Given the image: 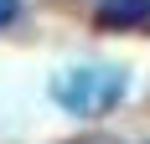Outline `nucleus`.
<instances>
[{"label":"nucleus","instance_id":"2","mask_svg":"<svg viewBox=\"0 0 150 144\" xmlns=\"http://www.w3.org/2000/svg\"><path fill=\"white\" fill-rule=\"evenodd\" d=\"M98 26H109V31L150 26V0H98Z\"/></svg>","mask_w":150,"mask_h":144},{"label":"nucleus","instance_id":"3","mask_svg":"<svg viewBox=\"0 0 150 144\" xmlns=\"http://www.w3.org/2000/svg\"><path fill=\"white\" fill-rule=\"evenodd\" d=\"M16 15H21V0H0V31H5V26H11V21H16Z\"/></svg>","mask_w":150,"mask_h":144},{"label":"nucleus","instance_id":"1","mask_svg":"<svg viewBox=\"0 0 150 144\" xmlns=\"http://www.w3.org/2000/svg\"><path fill=\"white\" fill-rule=\"evenodd\" d=\"M129 93V72L109 67V62H83V67H67L62 77H52V98L67 108L73 118H104L114 113Z\"/></svg>","mask_w":150,"mask_h":144}]
</instances>
